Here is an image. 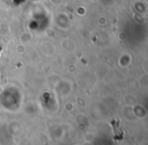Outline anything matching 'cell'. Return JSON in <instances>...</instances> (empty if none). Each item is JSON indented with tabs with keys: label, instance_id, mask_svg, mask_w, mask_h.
Wrapping results in <instances>:
<instances>
[{
	"label": "cell",
	"instance_id": "cell-1",
	"mask_svg": "<svg viewBox=\"0 0 148 145\" xmlns=\"http://www.w3.org/2000/svg\"><path fill=\"white\" fill-rule=\"evenodd\" d=\"M1 51H2V48H1V46H0V53H1Z\"/></svg>",
	"mask_w": 148,
	"mask_h": 145
}]
</instances>
